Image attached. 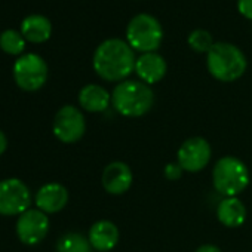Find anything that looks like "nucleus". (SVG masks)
Listing matches in <instances>:
<instances>
[{
  "label": "nucleus",
  "instance_id": "nucleus-18",
  "mask_svg": "<svg viewBox=\"0 0 252 252\" xmlns=\"http://www.w3.org/2000/svg\"><path fill=\"white\" fill-rule=\"evenodd\" d=\"M91 249L89 239L80 233H67L57 243V252H91Z\"/></svg>",
  "mask_w": 252,
  "mask_h": 252
},
{
  "label": "nucleus",
  "instance_id": "nucleus-19",
  "mask_svg": "<svg viewBox=\"0 0 252 252\" xmlns=\"http://www.w3.org/2000/svg\"><path fill=\"white\" fill-rule=\"evenodd\" d=\"M0 48L9 55H21L26 49V39L17 30H5L0 34Z\"/></svg>",
  "mask_w": 252,
  "mask_h": 252
},
{
  "label": "nucleus",
  "instance_id": "nucleus-1",
  "mask_svg": "<svg viewBox=\"0 0 252 252\" xmlns=\"http://www.w3.org/2000/svg\"><path fill=\"white\" fill-rule=\"evenodd\" d=\"M94 70L107 82H120L135 70V54L122 39L104 40L94 54Z\"/></svg>",
  "mask_w": 252,
  "mask_h": 252
},
{
  "label": "nucleus",
  "instance_id": "nucleus-5",
  "mask_svg": "<svg viewBox=\"0 0 252 252\" xmlns=\"http://www.w3.org/2000/svg\"><path fill=\"white\" fill-rule=\"evenodd\" d=\"M126 39L134 51L149 54L155 52L160 46L163 30L155 17L149 14H140L129 21L128 29H126Z\"/></svg>",
  "mask_w": 252,
  "mask_h": 252
},
{
  "label": "nucleus",
  "instance_id": "nucleus-23",
  "mask_svg": "<svg viewBox=\"0 0 252 252\" xmlns=\"http://www.w3.org/2000/svg\"><path fill=\"white\" fill-rule=\"evenodd\" d=\"M194 252H221V249L215 245H202Z\"/></svg>",
  "mask_w": 252,
  "mask_h": 252
},
{
  "label": "nucleus",
  "instance_id": "nucleus-13",
  "mask_svg": "<svg viewBox=\"0 0 252 252\" xmlns=\"http://www.w3.org/2000/svg\"><path fill=\"white\" fill-rule=\"evenodd\" d=\"M88 239L92 249L98 252H108L119 243L120 233L114 222L108 220H101L92 224V227L89 228Z\"/></svg>",
  "mask_w": 252,
  "mask_h": 252
},
{
  "label": "nucleus",
  "instance_id": "nucleus-22",
  "mask_svg": "<svg viewBox=\"0 0 252 252\" xmlns=\"http://www.w3.org/2000/svg\"><path fill=\"white\" fill-rule=\"evenodd\" d=\"M237 9L245 18L252 20V0H237Z\"/></svg>",
  "mask_w": 252,
  "mask_h": 252
},
{
  "label": "nucleus",
  "instance_id": "nucleus-11",
  "mask_svg": "<svg viewBox=\"0 0 252 252\" xmlns=\"http://www.w3.org/2000/svg\"><path fill=\"white\" fill-rule=\"evenodd\" d=\"M101 181L108 194L120 196L132 187L134 174L125 162H111L104 168Z\"/></svg>",
  "mask_w": 252,
  "mask_h": 252
},
{
  "label": "nucleus",
  "instance_id": "nucleus-16",
  "mask_svg": "<svg viewBox=\"0 0 252 252\" xmlns=\"http://www.w3.org/2000/svg\"><path fill=\"white\" fill-rule=\"evenodd\" d=\"M217 218L228 228L240 227L246 220V208L237 197H224L217 206Z\"/></svg>",
  "mask_w": 252,
  "mask_h": 252
},
{
  "label": "nucleus",
  "instance_id": "nucleus-8",
  "mask_svg": "<svg viewBox=\"0 0 252 252\" xmlns=\"http://www.w3.org/2000/svg\"><path fill=\"white\" fill-rule=\"evenodd\" d=\"M32 193L20 178H6L0 181V215L14 217L30 209Z\"/></svg>",
  "mask_w": 252,
  "mask_h": 252
},
{
  "label": "nucleus",
  "instance_id": "nucleus-4",
  "mask_svg": "<svg viewBox=\"0 0 252 252\" xmlns=\"http://www.w3.org/2000/svg\"><path fill=\"white\" fill-rule=\"evenodd\" d=\"M251 181L246 165L234 158L224 156L217 160L212 171V183L215 190L224 197H237Z\"/></svg>",
  "mask_w": 252,
  "mask_h": 252
},
{
  "label": "nucleus",
  "instance_id": "nucleus-20",
  "mask_svg": "<svg viewBox=\"0 0 252 252\" xmlns=\"http://www.w3.org/2000/svg\"><path fill=\"white\" fill-rule=\"evenodd\" d=\"M189 46L196 51V52H209L211 48L214 46V40H212V36L209 34V32L206 30H194L190 36H189Z\"/></svg>",
  "mask_w": 252,
  "mask_h": 252
},
{
  "label": "nucleus",
  "instance_id": "nucleus-17",
  "mask_svg": "<svg viewBox=\"0 0 252 252\" xmlns=\"http://www.w3.org/2000/svg\"><path fill=\"white\" fill-rule=\"evenodd\" d=\"M52 24L43 15H30L21 23V34L32 43H43L51 37Z\"/></svg>",
  "mask_w": 252,
  "mask_h": 252
},
{
  "label": "nucleus",
  "instance_id": "nucleus-21",
  "mask_svg": "<svg viewBox=\"0 0 252 252\" xmlns=\"http://www.w3.org/2000/svg\"><path fill=\"white\" fill-rule=\"evenodd\" d=\"M183 168L178 165V162L177 163H168L166 166H165V169H163V175H165V178L166 180H169V181H177V180H180L181 178V175H183Z\"/></svg>",
  "mask_w": 252,
  "mask_h": 252
},
{
  "label": "nucleus",
  "instance_id": "nucleus-7",
  "mask_svg": "<svg viewBox=\"0 0 252 252\" xmlns=\"http://www.w3.org/2000/svg\"><path fill=\"white\" fill-rule=\"evenodd\" d=\"M52 132L64 144H74L86 132V120L83 113L74 105H64L54 117Z\"/></svg>",
  "mask_w": 252,
  "mask_h": 252
},
{
  "label": "nucleus",
  "instance_id": "nucleus-14",
  "mask_svg": "<svg viewBox=\"0 0 252 252\" xmlns=\"http://www.w3.org/2000/svg\"><path fill=\"white\" fill-rule=\"evenodd\" d=\"M168 65L162 55L156 52L143 54L135 63V73L141 79V82L147 85H153L160 82L166 74Z\"/></svg>",
  "mask_w": 252,
  "mask_h": 252
},
{
  "label": "nucleus",
  "instance_id": "nucleus-9",
  "mask_svg": "<svg viewBox=\"0 0 252 252\" xmlns=\"http://www.w3.org/2000/svg\"><path fill=\"white\" fill-rule=\"evenodd\" d=\"M212 156L211 144L202 137H193L186 140L177 152L178 165L186 172H199L208 166Z\"/></svg>",
  "mask_w": 252,
  "mask_h": 252
},
{
  "label": "nucleus",
  "instance_id": "nucleus-12",
  "mask_svg": "<svg viewBox=\"0 0 252 252\" xmlns=\"http://www.w3.org/2000/svg\"><path fill=\"white\" fill-rule=\"evenodd\" d=\"M37 209L45 214H57L68 203V190L60 183H49L40 187L34 196Z\"/></svg>",
  "mask_w": 252,
  "mask_h": 252
},
{
  "label": "nucleus",
  "instance_id": "nucleus-10",
  "mask_svg": "<svg viewBox=\"0 0 252 252\" xmlns=\"http://www.w3.org/2000/svg\"><path fill=\"white\" fill-rule=\"evenodd\" d=\"M17 236L18 239L29 246L40 243L49 231V218L48 214L40 209H27L17 220Z\"/></svg>",
  "mask_w": 252,
  "mask_h": 252
},
{
  "label": "nucleus",
  "instance_id": "nucleus-24",
  "mask_svg": "<svg viewBox=\"0 0 252 252\" xmlns=\"http://www.w3.org/2000/svg\"><path fill=\"white\" fill-rule=\"evenodd\" d=\"M8 150V138L3 131H0V156Z\"/></svg>",
  "mask_w": 252,
  "mask_h": 252
},
{
  "label": "nucleus",
  "instance_id": "nucleus-6",
  "mask_svg": "<svg viewBox=\"0 0 252 252\" xmlns=\"http://www.w3.org/2000/svg\"><path fill=\"white\" fill-rule=\"evenodd\" d=\"M14 79L23 91H39L48 80V65L37 54L21 55L14 64Z\"/></svg>",
  "mask_w": 252,
  "mask_h": 252
},
{
  "label": "nucleus",
  "instance_id": "nucleus-2",
  "mask_svg": "<svg viewBox=\"0 0 252 252\" xmlns=\"http://www.w3.org/2000/svg\"><path fill=\"white\" fill-rule=\"evenodd\" d=\"M111 104L125 117H141L153 108L155 92L144 82L123 80L114 88Z\"/></svg>",
  "mask_w": 252,
  "mask_h": 252
},
{
  "label": "nucleus",
  "instance_id": "nucleus-3",
  "mask_svg": "<svg viewBox=\"0 0 252 252\" xmlns=\"http://www.w3.org/2000/svg\"><path fill=\"white\" fill-rule=\"evenodd\" d=\"M206 65L214 79L220 82H234L243 76L246 70V58L237 46L218 42L214 43L208 52Z\"/></svg>",
  "mask_w": 252,
  "mask_h": 252
},
{
  "label": "nucleus",
  "instance_id": "nucleus-15",
  "mask_svg": "<svg viewBox=\"0 0 252 252\" xmlns=\"http://www.w3.org/2000/svg\"><path fill=\"white\" fill-rule=\"evenodd\" d=\"M111 102V95L108 91L99 85H86L79 92V104L85 111L102 113L108 108Z\"/></svg>",
  "mask_w": 252,
  "mask_h": 252
}]
</instances>
